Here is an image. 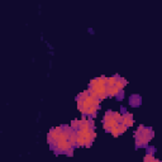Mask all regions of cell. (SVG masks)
<instances>
[{
	"label": "cell",
	"instance_id": "obj_7",
	"mask_svg": "<svg viewBox=\"0 0 162 162\" xmlns=\"http://www.w3.org/2000/svg\"><path fill=\"white\" fill-rule=\"evenodd\" d=\"M119 125V124H118ZM118 125L117 127H114V128H112V129H110V132L109 133H112V135L113 137H118L119 134H121V132H119V128H118Z\"/></svg>",
	"mask_w": 162,
	"mask_h": 162
},
{
	"label": "cell",
	"instance_id": "obj_8",
	"mask_svg": "<svg viewBox=\"0 0 162 162\" xmlns=\"http://www.w3.org/2000/svg\"><path fill=\"white\" fill-rule=\"evenodd\" d=\"M152 161H155V156H153L152 153H147L143 158V162H152Z\"/></svg>",
	"mask_w": 162,
	"mask_h": 162
},
{
	"label": "cell",
	"instance_id": "obj_2",
	"mask_svg": "<svg viewBox=\"0 0 162 162\" xmlns=\"http://www.w3.org/2000/svg\"><path fill=\"white\" fill-rule=\"evenodd\" d=\"M122 124L125 125L127 128H129L133 125V115L131 113H124L123 114V121H122Z\"/></svg>",
	"mask_w": 162,
	"mask_h": 162
},
{
	"label": "cell",
	"instance_id": "obj_4",
	"mask_svg": "<svg viewBox=\"0 0 162 162\" xmlns=\"http://www.w3.org/2000/svg\"><path fill=\"white\" fill-rule=\"evenodd\" d=\"M125 85H127V80H125L124 77H121V76H119L114 86H117V88H118L119 90H121V91H123V89H124Z\"/></svg>",
	"mask_w": 162,
	"mask_h": 162
},
{
	"label": "cell",
	"instance_id": "obj_11",
	"mask_svg": "<svg viewBox=\"0 0 162 162\" xmlns=\"http://www.w3.org/2000/svg\"><path fill=\"white\" fill-rule=\"evenodd\" d=\"M118 128H119V132H121V134H123V133L127 131V127H125V125H123L122 123L118 125Z\"/></svg>",
	"mask_w": 162,
	"mask_h": 162
},
{
	"label": "cell",
	"instance_id": "obj_6",
	"mask_svg": "<svg viewBox=\"0 0 162 162\" xmlns=\"http://www.w3.org/2000/svg\"><path fill=\"white\" fill-rule=\"evenodd\" d=\"M79 125H80V121H79V119H74V121L71 122V128H72L74 131H77Z\"/></svg>",
	"mask_w": 162,
	"mask_h": 162
},
{
	"label": "cell",
	"instance_id": "obj_3",
	"mask_svg": "<svg viewBox=\"0 0 162 162\" xmlns=\"http://www.w3.org/2000/svg\"><path fill=\"white\" fill-rule=\"evenodd\" d=\"M122 91L119 90L117 86H106V94H108V98H112V96H117L119 95Z\"/></svg>",
	"mask_w": 162,
	"mask_h": 162
},
{
	"label": "cell",
	"instance_id": "obj_5",
	"mask_svg": "<svg viewBox=\"0 0 162 162\" xmlns=\"http://www.w3.org/2000/svg\"><path fill=\"white\" fill-rule=\"evenodd\" d=\"M118 77H119L118 75H114V76H112V77H106V86H114Z\"/></svg>",
	"mask_w": 162,
	"mask_h": 162
},
{
	"label": "cell",
	"instance_id": "obj_10",
	"mask_svg": "<svg viewBox=\"0 0 162 162\" xmlns=\"http://www.w3.org/2000/svg\"><path fill=\"white\" fill-rule=\"evenodd\" d=\"M138 100H139L138 96H131V104L132 105H138Z\"/></svg>",
	"mask_w": 162,
	"mask_h": 162
},
{
	"label": "cell",
	"instance_id": "obj_9",
	"mask_svg": "<svg viewBox=\"0 0 162 162\" xmlns=\"http://www.w3.org/2000/svg\"><path fill=\"white\" fill-rule=\"evenodd\" d=\"M114 119L118 122V123H122V121H123V115L119 113V112H114Z\"/></svg>",
	"mask_w": 162,
	"mask_h": 162
},
{
	"label": "cell",
	"instance_id": "obj_1",
	"mask_svg": "<svg viewBox=\"0 0 162 162\" xmlns=\"http://www.w3.org/2000/svg\"><path fill=\"white\" fill-rule=\"evenodd\" d=\"M135 146L137 147H144L149 143V141L155 137V133H153L152 128L144 127V125H139L138 129L135 131Z\"/></svg>",
	"mask_w": 162,
	"mask_h": 162
}]
</instances>
